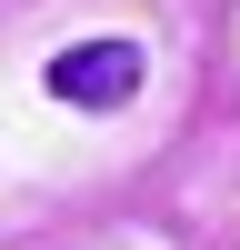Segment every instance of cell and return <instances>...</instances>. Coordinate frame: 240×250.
Segmentation results:
<instances>
[{"label": "cell", "mask_w": 240, "mask_h": 250, "mask_svg": "<svg viewBox=\"0 0 240 250\" xmlns=\"http://www.w3.org/2000/svg\"><path fill=\"white\" fill-rule=\"evenodd\" d=\"M140 80H150V50L140 40H70L50 60V100H70V110H120Z\"/></svg>", "instance_id": "cell-1"}]
</instances>
